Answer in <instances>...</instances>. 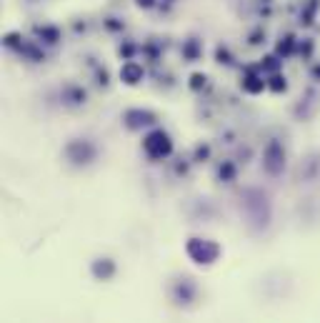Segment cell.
<instances>
[{
	"label": "cell",
	"instance_id": "6da1fadb",
	"mask_svg": "<svg viewBox=\"0 0 320 323\" xmlns=\"http://www.w3.org/2000/svg\"><path fill=\"white\" fill-rule=\"evenodd\" d=\"M188 253L193 256V261L195 263H213L215 258H218V245L210 241H200V238H193V241L188 243Z\"/></svg>",
	"mask_w": 320,
	"mask_h": 323
},
{
	"label": "cell",
	"instance_id": "7a4b0ae2",
	"mask_svg": "<svg viewBox=\"0 0 320 323\" xmlns=\"http://www.w3.org/2000/svg\"><path fill=\"white\" fill-rule=\"evenodd\" d=\"M145 151L153 156V158H160V156H165V153H170V140H168V135L165 133H153V135H148V140H145Z\"/></svg>",
	"mask_w": 320,
	"mask_h": 323
}]
</instances>
